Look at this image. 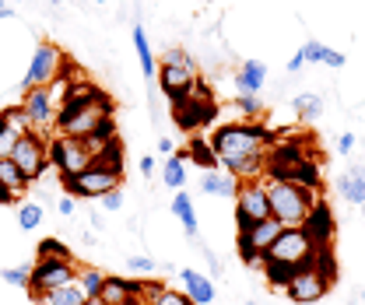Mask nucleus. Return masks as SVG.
<instances>
[{
    "label": "nucleus",
    "instance_id": "1",
    "mask_svg": "<svg viewBox=\"0 0 365 305\" xmlns=\"http://www.w3.org/2000/svg\"><path fill=\"white\" fill-rule=\"evenodd\" d=\"M267 182V200H271V218H277L284 228H302L309 211L317 207V186H302L292 179H274L264 175Z\"/></svg>",
    "mask_w": 365,
    "mask_h": 305
},
{
    "label": "nucleus",
    "instance_id": "2",
    "mask_svg": "<svg viewBox=\"0 0 365 305\" xmlns=\"http://www.w3.org/2000/svg\"><path fill=\"white\" fill-rule=\"evenodd\" d=\"M56 133L60 137H113V105L109 98H95L74 113H56Z\"/></svg>",
    "mask_w": 365,
    "mask_h": 305
},
{
    "label": "nucleus",
    "instance_id": "3",
    "mask_svg": "<svg viewBox=\"0 0 365 305\" xmlns=\"http://www.w3.org/2000/svg\"><path fill=\"white\" fill-rule=\"evenodd\" d=\"M330 284H334V263H330V246H327V249H319V257L313 263L295 270V277L284 288V295H288V302L295 305H313L330 291Z\"/></svg>",
    "mask_w": 365,
    "mask_h": 305
},
{
    "label": "nucleus",
    "instance_id": "4",
    "mask_svg": "<svg viewBox=\"0 0 365 305\" xmlns=\"http://www.w3.org/2000/svg\"><path fill=\"white\" fill-rule=\"evenodd\" d=\"M264 144H267V130L257 127V123H228L211 140L218 165L235 162V158H250V155H264Z\"/></svg>",
    "mask_w": 365,
    "mask_h": 305
},
{
    "label": "nucleus",
    "instance_id": "5",
    "mask_svg": "<svg viewBox=\"0 0 365 305\" xmlns=\"http://www.w3.org/2000/svg\"><path fill=\"white\" fill-rule=\"evenodd\" d=\"M319 249H327V246H319L306 228H284L274 239V246L267 249L264 263L271 260V263H288V267H306V263H313L319 257Z\"/></svg>",
    "mask_w": 365,
    "mask_h": 305
},
{
    "label": "nucleus",
    "instance_id": "6",
    "mask_svg": "<svg viewBox=\"0 0 365 305\" xmlns=\"http://www.w3.org/2000/svg\"><path fill=\"white\" fill-rule=\"evenodd\" d=\"M120 182H123V172L113 169V165H106V162H91L85 172L63 179V186H67L74 197H85V200H98V197H106L109 190H120Z\"/></svg>",
    "mask_w": 365,
    "mask_h": 305
},
{
    "label": "nucleus",
    "instance_id": "7",
    "mask_svg": "<svg viewBox=\"0 0 365 305\" xmlns=\"http://www.w3.org/2000/svg\"><path fill=\"white\" fill-rule=\"evenodd\" d=\"M271 218V200H267V182L264 179H253V182H239V193H235V224L239 232L253 228L257 221Z\"/></svg>",
    "mask_w": 365,
    "mask_h": 305
},
{
    "label": "nucleus",
    "instance_id": "8",
    "mask_svg": "<svg viewBox=\"0 0 365 305\" xmlns=\"http://www.w3.org/2000/svg\"><path fill=\"white\" fill-rule=\"evenodd\" d=\"M284 232V224L277 218H267V221H257L253 228H246V232H239V257L242 263H250V267H264V257H267V249L274 246V239Z\"/></svg>",
    "mask_w": 365,
    "mask_h": 305
},
{
    "label": "nucleus",
    "instance_id": "9",
    "mask_svg": "<svg viewBox=\"0 0 365 305\" xmlns=\"http://www.w3.org/2000/svg\"><path fill=\"white\" fill-rule=\"evenodd\" d=\"M11 162L21 169V175H25L29 186H32V182L43 179L46 169H49V140H46L43 133H25V137L14 144Z\"/></svg>",
    "mask_w": 365,
    "mask_h": 305
},
{
    "label": "nucleus",
    "instance_id": "10",
    "mask_svg": "<svg viewBox=\"0 0 365 305\" xmlns=\"http://www.w3.org/2000/svg\"><path fill=\"white\" fill-rule=\"evenodd\" d=\"M63 53L56 49L53 43H39L36 46V53H32V60H29V71H25V81L21 88L29 91V88H46L56 81V74L63 71Z\"/></svg>",
    "mask_w": 365,
    "mask_h": 305
},
{
    "label": "nucleus",
    "instance_id": "11",
    "mask_svg": "<svg viewBox=\"0 0 365 305\" xmlns=\"http://www.w3.org/2000/svg\"><path fill=\"white\" fill-rule=\"evenodd\" d=\"M21 109H25V116H29V123H32V130H36V133L56 130V113H60V102L53 98L49 85H46V88H29V91L21 95Z\"/></svg>",
    "mask_w": 365,
    "mask_h": 305
},
{
    "label": "nucleus",
    "instance_id": "12",
    "mask_svg": "<svg viewBox=\"0 0 365 305\" xmlns=\"http://www.w3.org/2000/svg\"><path fill=\"white\" fill-rule=\"evenodd\" d=\"M78 277V263L74 257L71 260H36L32 263V281H29V291L32 295H43V291H53L67 281Z\"/></svg>",
    "mask_w": 365,
    "mask_h": 305
},
{
    "label": "nucleus",
    "instance_id": "13",
    "mask_svg": "<svg viewBox=\"0 0 365 305\" xmlns=\"http://www.w3.org/2000/svg\"><path fill=\"white\" fill-rule=\"evenodd\" d=\"M197 81H200V78H197V74H190V71H182V67H169V63H162V67H158V85H162V91H165L173 102L186 98V95L193 91Z\"/></svg>",
    "mask_w": 365,
    "mask_h": 305
},
{
    "label": "nucleus",
    "instance_id": "14",
    "mask_svg": "<svg viewBox=\"0 0 365 305\" xmlns=\"http://www.w3.org/2000/svg\"><path fill=\"white\" fill-rule=\"evenodd\" d=\"M267 85V63L260 60H242L235 71V95H260Z\"/></svg>",
    "mask_w": 365,
    "mask_h": 305
},
{
    "label": "nucleus",
    "instance_id": "15",
    "mask_svg": "<svg viewBox=\"0 0 365 305\" xmlns=\"http://www.w3.org/2000/svg\"><path fill=\"white\" fill-rule=\"evenodd\" d=\"M180 277H182V291L193 299V305H211L215 302L218 288H215V281H211V277H204V274H200V270H193V267H182Z\"/></svg>",
    "mask_w": 365,
    "mask_h": 305
},
{
    "label": "nucleus",
    "instance_id": "16",
    "mask_svg": "<svg viewBox=\"0 0 365 305\" xmlns=\"http://www.w3.org/2000/svg\"><path fill=\"white\" fill-rule=\"evenodd\" d=\"M302 228L317 239L319 246H330V239H334V211H330V204H327V200H317V207L309 211V218H306Z\"/></svg>",
    "mask_w": 365,
    "mask_h": 305
},
{
    "label": "nucleus",
    "instance_id": "17",
    "mask_svg": "<svg viewBox=\"0 0 365 305\" xmlns=\"http://www.w3.org/2000/svg\"><path fill=\"white\" fill-rule=\"evenodd\" d=\"M85 302H88V295H85V288L78 284V277L67 281V284H60V288H53V291L32 295V305H85Z\"/></svg>",
    "mask_w": 365,
    "mask_h": 305
},
{
    "label": "nucleus",
    "instance_id": "18",
    "mask_svg": "<svg viewBox=\"0 0 365 305\" xmlns=\"http://www.w3.org/2000/svg\"><path fill=\"white\" fill-rule=\"evenodd\" d=\"M200 193H207V197H232L235 200L239 179L228 172H218V169H204L200 172Z\"/></svg>",
    "mask_w": 365,
    "mask_h": 305
},
{
    "label": "nucleus",
    "instance_id": "19",
    "mask_svg": "<svg viewBox=\"0 0 365 305\" xmlns=\"http://www.w3.org/2000/svg\"><path fill=\"white\" fill-rule=\"evenodd\" d=\"M137 295V281H127V277H106V284H102V291H98V299L106 305H123L127 299H134Z\"/></svg>",
    "mask_w": 365,
    "mask_h": 305
},
{
    "label": "nucleus",
    "instance_id": "20",
    "mask_svg": "<svg viewBox=\"0 0 365 305\" xmlns=\"http://www.w3.org/2000/svg\"><path fill=\"white\" fill-rule=\"evenodd\" d=\"M130 39H134V53H137V63H140V74H144V81H155V49L148 43V32L134 25L130 29Z\"/></svg>",
    "mask_w": 365,
    "mask_h": 305
},
{
    "label": "nucleus",
    "instance_id": "21",
    "mask_svg": "<svg viewBox=\"0 0 365 305\" xmlns=\"http://www.w3.org/2000/svg\"><path fill=\"white\" fill-rule=\"evenodd\" d=\"M173 214H176V221H182V235L197 242V211H193L190 193L176 190V197H173Z\"/></svg>",
    "mask_w": 365,
    "mask_h": 305
},
{
    "label": "nucleus",
    "instance_id": "22",
    "mask_svg": "<svg viewBox=\"0 0 365 305\" xmlns=\"http://www.w3.org/2000/svg\"><path fill=\"white\" fill-rule=\"evenodd\" d=\"M341 193H344V200H348V204L362 207L365 204V169H351V172H344V179H341Z\"/></svg>",
    "mask_w": 365,
    "mask_h": 305
},
{
    "label": "nucleus",
    "instance_id": "23",
    "mask_svg": "<svg viewBox=\"0 0 365 305\" xmlns=\"http://www.w3.org/2000/svg\"><path fill=\"white\" fill-rule=\"evenodd\" d=\"M106 270H98V267H78V284L85 288V295L88 299H98V291H102V284H106Z\"/></svg>",
    "mask_w": 365,
    "mask_h": 305
},
{
    "label": "nucleus",
    "instance_id": "24",
    "mask_svg": "<svg viewBox=\"0 0 365 305\" xmlns=\"http://www.w3.org/2000/svg\"><path fill=\"white\" fill-rule=\"evenodd\" d=\"M0 186H7L14 197H18V193H25V186H29V179L21 175V169H18L11 158H4V162H0Z\"/></svg>",
    "mask_w": 365,
    "mask_h": 305
},
{
    "label": "nucleus",
    "instance_id": "25",
    "mask_svg": "<svg viewBox=\"0 0 365 305\" xmlns=\"http://www.w3.org/2000/svg\"><path fill=\"white\" fill-rule=\"evenodd\" d=\"M295 270L299 267H288V263H264V274H267V284L277 288V291H284L288 284H292V277H295Z\"/></svg>",
    "mask_w": 365,
    "mask_h": 305
},
{
    "label": "nucleus",
    "instance_id": "26",
    "mask_svg": "<svg viewBox=\"0 0 365 305\" xmlns=\"http://www.w3.org/2000/svg\"><path fill=\"white\" fill-rule=\"evenodd\" d=\"M162 182H165L169 190H182V186H186V165H182L180 155H173V158L165 162V169H162Z\"/></svg>",
    "mask_w": 365,
    "mask_h": 305
},
{
    "label": "nucleus",
    "instance_id": "27",
    "mask_svg": "<svg viewBox=\"0 0 365 305\" xmlns=\"http://www.w3.org/2000/svg\"><path fill=\"white\" fill-rule=\"evenodd\" d=\"M292 109H295V116H302V120H317L319 113H323V98H319V95H295V98H292Z\"/></svg>",
    "mask_w": 365,
    "mask_h": 305
},
{
    "label": "nucleus",
    "instance_id": "28",
    "mask_svg": "<svg viewBox=\"0 0 365 305\" xmlns=\"http://www.w3.org/2000/svg\"><path fill=\"white\" fill-rule=\"evenodd\" d=\"M0 123H4V127H11L14 133H21V137H25V133H36L21 105H18V109H0Z\"/></svg>",
    "mask_w": 365,
    "mask_h": 305
},
{
    "label": "nucleus",
    "instance_id": "29",
    "mask_svg": "<svg viewBox=\"0 0 365 305\" xmlns=\"http://www.w3.org/2000/svg\"><path fill=\"white\" fill-rule=\"evenodd\" d=\"M43 224V204H21L18 207V228L21 232H36Z\"/></svg>",
    "mask_w": 365,
    "mask_h": 305
},
{
    "label": "nucleus",
    "instance_id": "30",
    "mask_svg": "<svg viewBox=\"0 0 365 305\" xmlns=\"http://www.w3.org/2000/svg\"><path fill=\"white\" fill-rule=\"evenodd\" d=\"M162 291H165V284L162 281H137V295L134 299H140L144 305H158V299H162Z\"/></svg>",
    "mask_w": 365,
    "mask_h": 305
},
{
    "label": "nucleus",
    "instance_id": "31",
    "mask_svg": "<svg viewBox=\"0 0 365 305\" xmlns=\"http://www.w3.org/2000/svg\"><path fill=\"white\" fill-rule=\"evenodd\" d=\"M0 277H4V284H11V288H29V281H32V267H4Z\"/></svg>",
    "mask_w": 365,
    "mask_h": 305
},
{
    "label": "nucleus",
    "instance_id": "32",
    "mask_svg": "<svg viewBox=\"0 0 365 305\" xmlns=\"http://www.w3.org/2000/svg\"><path fill=\"white\" fill-rule=\"evenodd\" d=\"M235 109H239L246 120H257V116L264 113V102H260V95H235Z\"/></svg>",
    "mask_w": 365,
    "mask_h": 305
},
{
    "label": "nucleus",
    "instance_id": "33",
    "mask_svg": "<svg viewBox=\"0 0 365 305\" xmlns=\"http://www.w3.org/2000/svg\"><path fill=\"white\" fill-rule=\"evenodd\" d=\"M162 63H169V67H182V71L197 74V63H193V56H190V53H182V49H165V53H162Z\"/></svg>",
    "mask_w": 365,
    "mask_h": 305
},
{
    "label": "nucleus",
    "instance_id": "34",
    "mask_svg": "<svg viewBox=\"0 0 365 305\" xmlns=\"http://www.w3.org/2000/svg\"><path fill=\"white\" fill-rule=\"evenodd\" d=\"M39 260H71V253L63 249V242L43 239V242H39Z\"/></svg>",
    "mask_w": 365,
    "mask_h": 305
},
{
    "label": "nucleus",
    "instance_id": "35",
    "mask_svg": "<svg viewBox=\"0 0 365 305\" xmlns=\"http://www.w3.org/2000/svg\"><path fill=\"white\" fill-rule=\"evenodd\" d=\"M18 140H21V133H14L11 127H4V123H0V162L14 155V144H18Z\"/></svg>",
    "mask_w": 365,
    "mask_h": 305
},
{
    "label": "nucleus",
    "instance_id": "36",
    "mask_svg": "<svg viewBox=\"0 0 365 305\" xmlns=\"http://www.w3.org/2000/svg\"><path fill=\"white\" fill-rule=\"evenodd\" d=\"M123 200H127V193L123 190H109L106 197H98V204H102V211H123Z\"/></svg>",
    "mask_w": 365,
    "mask_h": 305
},
{
    "label": "nucleus",
    "instance_id": "37",
    "mask_svg": "<svg viewBox=\"0 0 365 305\" xmlns=\"http://www.w3.org/2000/svg\"><path fill=\"white\" fill-rule=\"evenodd\" d=\"M127 270L130 274H155L158 263L151 260V257H127Z\"/></svg>",
    "mask_w": 365,
    "mask_h": 305
},
{
    "label": "nucleus",
    "instance_id": "38",
    "mask_svg": "<svg viewBox=\"0 0 365 305\" xmlns=\"http://www.w3.org/2000/svg\"><path fill=\"white\" fill-rule=\"evenodd\" d=\"M319 63H327V67L341 71V67L348 63V56H344V53H337V49H330V46H323V56H319Z\"/></svg>",
    "mask_w": 365,
    "mask_h": 305
},
{
    "label": "nucleus",
    "instance_id": "39",
    "mask_svg": "<svg viewBox=\"0 0 365 305\" xmlns=\"http://www.w3.org/2000/svg\"><path fill=\"white\" fill-rule=\"evenodd\" d=\"M158 305H193V299H190L186 291H173V288H165V291H162V299H158Z\"/></svg>",
    "mask_w": 365,
    "mask_h": 305
},
{
    "label": "nucleus",
    "instance_id": "40",
    "mask_svg": "<svg viewBox=\"0 0 365 305\" xmlns=\"http://www.w3.org/2000/svg\"><path fill=\"white\" fill-rule=\"evenodd\" d=\"M302 56H306V63H319V56H323V43H317V39H309V43L299 49Z\"/></svg>",
    "mask_w": 365,
    "mask_h": 305
},
{
    "label": "nucleus",
    "instance_id": "41",
    "mask_svg": "<svg viewBox=\"0 0 365 305\" xmlns=\"http://www.w3.org/2000/svg\"><path fill=\"white\" fill-rule=\"evenodd\" d=\"M355 144H359V137H355V133H341V137H337V151H341V155H351V151H355Z\"/></svg>",
    "mask_w": 365,
    "mask_h": 305
},
{
    "label": "nucleus",
    "instance_id": "42",
    "mask_svg": "<svg viewBox=\"0 0 365 305\" xmlns=\"http://www.w3.org/2000/svg\"><path fill=\"white\" fill-rule=\"evenodd\" d=\"M200 253H204V260H207V267H211V277H222V260L215 257V249H207V246H204Z\"/></svg>",
    "mask_w": 365,
    "mask_h": 305
},
{
    "label": "nucleus",
    "instance_id": "43",
    "mask_svg": "<svg viewBox=\"0 0 365 305\" xmlns=\"http://www.w3.org/2000/svg\"><path fill=\"white\" fill-rule=\"evenodd\" d=\"M56 211H60L63 218H71V214L78 211V200H74V197H60V200H56Z\"/></svg>",
    "mask_w": 365,
    "mask_h": 305
},
{
    "label": "nucleus",
    "instance_id": "44",
    "mask_svg": "<svg viewBox=\"0 0 365 305\" xmlns=\"http://www.w3.org/2000/svg\"><path fill=\"white\" fill-rule=\"evenodd\" d=\"M140 175H144V179H151V175H155V158H151V155H144V158H140Z\"/></svg>",
    "mask_w": 365,
    "mask_h": 305
},
{
    "label": "nucleus",
    "instance_id": "45",
    "mask_svg": "<svg viewBox=\"0 0 365 305\" xmlns=\"http://www.w3.org/2000/svg\"><path fill=\"white\" fill-rule=\"evenodd\" d=\"M302 67H306V56H302V53H295V56L288 60V74H299Z\"/></svg>",
    "mask_w": 365,
    "mask_h": 305
},
{
    "label": "nucleus",
    "instance_id": "46",
    "mask_svg": "<svg viewBox=\"0 0 365 305\" xmlns=\"http://www.w3.org/2000/svg\"><path fill=\"white\" fill-rule=\"evenodd\" d=\"M11 200H14V193L7 186H0V204H11Z\"/></svg>",
    "mask_w": 365,
    "mask_h": 305
},
{
    "label": "nucleus",
    "instance_id": "47",
    "mask_svg": "<svg viewBox=\"0 0 365 305\" xmlns=\"http://www.w3.org/2000/svg\"><path fill=\"white\" fill-rule=\"evenodd\" d=\"M158 148H162L165 155H173V140H169V137H162V140H158Z\"/></svg>",
    "mask_w": 365,
    "mask_h": 305
},
{
    "label": "nucleus",
    "instance_id": "48",
    "mask_svg": "<svg viewBox=\"0 0 365 305\" xmlns=\"http://www.w3.org/2000/svg\"><path fill=\"white\" fill-rule=\"evenodd\" d=\"M11 14H14V11H11V7H7V4L0 0V18H11Z\"/></svg>",
    "mask_w": 365,
    "mask_h": 305
},
{
    "label": "nucleus",
    "instance_id": "49",
    "mask_svg": "<svg viewBox=\"0 0 365 305\" xmlns=\"http://www.w3.org/2000/svg\"><path fill=\"white\" fill-rule=\"evenodd\" d=\"M85 305H106V302H102V299H88V302H85Z\"/></svg>",
    "mask_w": 365,
    "mask_h": 305
},
{
    "label": "nucleus",
    "instance_id": "50",
    "mask_svg": "<svg viewBox=\"0 0 365 305\" xmlns=\"http://www.w3.org/2000/svg\"><path fill=\"white\" fill-rule=\"evenodd\" d=\"M123 305H144V302H140V299H127V302H123Z\"/></svg>",
    "mask_w": 365,
    "mask_h": 305
},
{
    "label": "nucleus",
    "instance_id": "51",
    "mask_svg": "<svg viewBox=\"0 0 365 305\" xmlns=\"http://www.w3.org/2000/svg\"><path fill=\"white\" fill-rule=\"evenodd\" d=\"M11 4H21V0H11Z\"/></svg>",
    "mask_w": 365,
    "mask_h": 305
},
{
    "label": "nucleus",
    "instance_id": "52",
    "mask_svg": "<svg viewBox=\"0 0 365 305\" xmlns=\"http://www.w3.org/2000/svg\"><path fill=\"white\" fill-rule=\"evenodd\" d=\"M95 4H106V0H95Z\"/></svg>",
    "mask_w": 365,
    "mask_h": 305
},
{
    "label": "nucleus",
    "instance_id": "53",
    "mask_svg": "<svg viewBox=\"0 0 365 305\" xmlns=\"http://www.w3.org/2000/svg\"><path fill=\"white\" fill-rule=\"evenodd\" d=\"M53 4H60V0H53Z\"/></svg>",
    "mask_w": 365,
    "mask_h": 305
}]
</instances>
